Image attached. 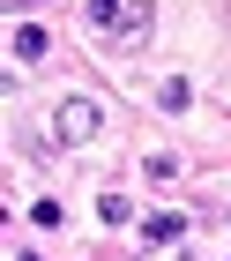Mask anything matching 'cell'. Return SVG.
Wrapping results in <instances>:
<instances>
[{"mask_svg":"<svg viewBox=\"0 0 231 261\" xmlns=\"http://www.w3.org/2000/svg\"><path fill=\"white\" fill-rule=\"evenodd\" d=\"M97 127H105V105H97V97H67L53 112V142H60V149H82Z\"/></svg>","mask_w":231,"mask_h":261,"instance_id":"1","label":"cell"},{"mask_svg":"<svg viewBox=\"0 0 231 261\" xmlns=\"http://www.w3.org/2000/svg\"><path fill=\"white\" fill-rule=\"evenodd\" d=\"M119 15H127V0H82V22L97 30H119Z\"/></svg>","mask_w":231,"mask_h":261,"instance_id":"2","label":"cell"},{"mask_svg":"<svg viewBox=\"0 0 231 261\" xmlns=\"http://www.w3.org/2000/svg\"><path fill=\"white\" fill-rule=\"evenodd\" d=\"M119 38H149V0H127V15H119Z\"/></svg>","mask_w":231,"mask_h":261,"instance_id":"3","label":"cell"},{"mask_svg":"<svg viewBox=\"0 0 231 261\" xmlns=\"http://www.w3.org/2000/svg\"><path fill=\"white\" fill-rule=\"evenodd\" d=\"M15 60H45V30H38V22L15 30Z\"/></svg>","mask_w":231,"mask_h":261,"instance_id":"4","label":"cell"},{"mask_svg":"<svg viewBox=\"0 0 231 261\" xmlns=\"http://www.w3.org/2000/svg\"><path fill=\"white\" fill-rule=\"evenodd\" d=\"M157 105H164V112H187V105H194V90H187V82L172 75V82H164V90H157Z\"/></svg>","mask_w":231,"mask_h":261,"instance_id":"5","label":"cell"},{"mask_svg":"<svg viewBox=\"0 0 231 261\" xmlns=\"http://www.w3.org/2000/svg\"><path fill=\"white\" fill-rule=\"evenodd\" d=\"M97 217H105V224H127V217H135V201H127V194H105V201H97Z\"/></svg>","mask_w":231,"mask_h":261,"instance_id":"6","label":"cell"},{"mask_svg":"<svg viewBox=\"0 0 231 261\" xmlns=\"http://www.w3.org/2000/svg\"><path fill=\"white\" fill-rule=\"evenodd\" d=\"M179 231H187V217H172V209H164V217H149V246H157V239H179Z\"/></svg>","mask_w":231,"mask_h":261,"instance_id":"7","label":"cell"},{"mask_svg":"<svg viewBox=\"0 0 231 261\" xmlns=\"http://www.w3.org/2000/svg\"><path fill=\"white\" fill-rule=\"evenodd\" d=\"M142 261H187V239H157V246H149Z\"/></svg>","mask_w":231,"mask_h":261,"instance_id":"8","label":"cell"},{"mask_svg":"<svg viewBox=\"0 0 231 261\" xmlns=\"http://www.w3.org/2000/svg\"><path fill=\"white\" fill-rule=\"evenodd\" d=\"M15 261H38V254H15Z\"/></svg>","mask_w":231,"mask_h":261,"instance_id":"9","label":"cell"}]
</instances>
